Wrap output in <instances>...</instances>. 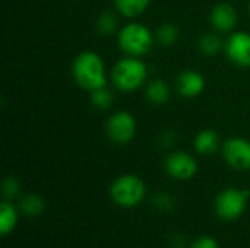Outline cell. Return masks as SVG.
<instances>
[{
	"label": "cell",
	"instance_id": "6da1fadb",
	"mask_svg": "<svg viewBox=\"0 0 250 248\" xmlns=\"http://www.w3.org/2000/svg\"><path fill=\"white\" fill-rule=\"evenodd\" d=\"M72 76L81 88L89 92L107 86L105 64L103 57L95 51L86 50L73 58Z\"/></svg>",
	"mask_w": 250,
	"mask_h": 248
},
{
	"label": "cell",
	"instance_id": "7a4b0ae2",
	"mask_svg": "<svg viewBox=\"0 0 250 248\" xmlns=\"http://www.w3.org/2000/svg\"><path fill=\"white\" fill-rule=\"evenodd\" d=\"M108 194L117 208L135 209L146 197V184L139 175L123 174L113 180Z\"/></svg>",
	"mask_w": 250,
	"mask_h": 248
},
{
	"label": "cell",
	"instance_id": "3957f363",
	"mask_svg": "<svg viewBox=\"0 0 250 248\" xmlns=\"http://www.w3.org/2000/svg\"><path fill=\"white\" fill-rule=\"evenodd\" d=\"M148 79V67L139 57L126 56L111 69V80L122 92H135Z\"/></svg>",
	"mask_w": 250,
	"mask_h": 248
},
{
	"label": "cell",
	"instance_id": "277c9868",
	"mask_svg": "<svg viewBox=\"0 0 250 248\" xmlns=\"http://www.w3.org/2000/svg\"><path fill=\"white\" fill-rule=\"evenodd\" d=\"M117 42L120 50L130 57H144L155 42V35L141 22H129L119 29Z\"/></svg>",
	"mask_w": 250,
	"mask_h": 248
},
{
	"label": "cell",
	"instance_id": "5b68a950",
	"mask_svg": "<svg viewBox=\"0 0 250 248\" xmlns=\"http://www.w3.org/2000/svg\"><path fill=\"white\" fill-rule=\"evenodd\" d=\"M249 190L239 187H227L221 190L214 200L215 216L223 222H234L240 219L249 206Z\"/></svg>",
	"mask_w": 250,
	"mask_h": 248
},
{
	"label": "cell",
	"instance_id": "8992f818",
	"mask_svg": "<svg viewBox=\"0 0 250 248\" xmlns=\"http://www.w3.org/2000/svg\"><path fill=\"white\" fill-rule=\"evenodd\" d=\"M136 133V120L127 111H117L111 114L105 123V134L116 145H127L133 140Z\"/></svg>",
	"mask_w": 250,
	"mask_h": 248
},
{
	"label": "cell",
	"instance_id": "52a82bcc",
	"mask_svg": "<svg viewBox=\"0 0 250 248\" xmlns=\"http://www.w3.org/2000/svg\"><path fill=\"white\" fill-rule=\"evenodd\" d=\"M166 172L177 181H189L198 172V162L195 156L185 151H174L167 155L164 161Z\"/></svg>",
	"mask_w": 250,
	"mask_h": 248
},
{
	"label": "cell",
	"instance_id": "ba28073f",
	"mask_svg": "<svg viewBox=\"0 0 250 248\" xmlns=\"http://www.w3.org/2000/svg\"><path fill=\"white\" fill-rule=\"evenodd\" d=\"M223 158L226 164L236 171L250 170V140L245 137H230L223 146Z\"/></svg>",
	"mask_w": 250,
	"mask_h": 248
},
{
	"label": "cell",
	"instance_id": "9c48e42d",
	"mask_svg": "<svg viewBox=\"0 0 250 248\" xmlns=\"http://www.w3.org/2000/svg\"><path fill=\"white\" fill-rule=\"evenodd\" d=\"M227 58L237 67H250V34L234 31L224 44Z\"/></svg>",
	"mask_w": 250,
	"mask_h": 248
},
{
	"label": "cell",
	"instance_id": "30bf717a",
	"mask_svg": "<svg viewBox=\"0 0 250 248\" xmlns=\"http://www.w3.org/2000/svg\"><path fill=\"white\" fill-rule=\"evenodd\" d=\"M176 89L180 96L193 99L205 89V77L198 70H183L176 79Z\"/></svg>",
	"mask_w": 250,
	"mask_h": 248
},
{
	"label": "cell",
	"instance_id": "8fae6325",
	"mask_svg": "<svg viewBox=\"0 0 250 248\" xmlns=\"http://www.w3.org/2000/svg\"><path fill=\"white\" fill-rule=\"evenodd\" d=\"M209 22L220 34L233 32L237 23V12L230 3H218L211 10Z\"/></svg>",
	"mask_w": 250,
	"mask_h": 248
},
{
	"label": "cell",
	"instance_id": "7c38bea8",
	"mask_svg": "<svg viewBox=\"0 0 250 248\" xmlns=\"http://www.w3.org/2000/svg\"><path fill=\"white\" fill-rule=\"evenodd\" d=\"M193 148H195L196 153H199L202 156H208V155L215 153L221 148V139L217 132H214L211 129H205L195 136Z\"/></svg>",
	"mask_w": 250,
	"mask_h": 248
},
{
	"label": "cell",
	"instance_id": "4fadbf2b",
	"mask_svg": "<svg viewBox=\"0 0 250 248\" xmlns=\"http://www.w3.org/2000/svg\"><path fill=\"white\" fill-rule=\"evenodd\" d=\"M19 208L12 203V200L3 199L0 203V235H10L19 222Z\"/></svg>",
	"mask_w": 250,
	"mask_h": 248
},
{
	"label": "cell",
	"instance_id": "5bb4252c",
	"mask_svg": "<svg viewBox=\"0 0 250 248\" xmlns=\"http://www.w3.org/2000/svg\"><path fill=\"white\" fill-rule=\"evenodd\" d=\"M171 91L166 80L163 79H152L146 83L145 88V98L149 104L163 105L170 99Z\"/></svg>",
	"mask_w": 250,
	"mask_h": 248
},
{
	"label": "cell",
	"instance_id": "9a60e30c",
	"mask_svg": "<svg viewBox=\"0 0 250 248\" xmlns=\"http://www.w3.org/2000/svg\"><path fill=\"white\" fill-rule=\"evenodd\" d=\"M19 210L28 218L40 216L45 210V200L35 193H28L19 199Z\"/></svg>",
	"mask_w": 250,
	"mask_h": 248
},
{
	"label": "cell",
	"instance_id": "2e32d148",
	"mask_svg": "<svg viewBox=\"0 0 250 248\" xmlns=\"http://www.w3.org/2000/svg\"><path fill=\"white\" fill-rule=\"evenodd\" d=\"M149 3L151 0H114V7L122 16L135 19L148 9Z\"/></svg>",
	"mask_w": 250,
	"mask_h": 248
},
{
	"label": "cell",
	"instance_id": "e0dca14e",
	"mask_svg": "<svg viewBox=\"0 0 250 248\" xmlns=\"http://www.w3.org/2000/svg\"><path fill=\"white\" fill-rule=\"evenodd\" d=\"M117 12L113 10H105L97 18V31L103 37H110L114 35L119 31V18L116 15Z\"/></svg>",
	"mask_w": 250,
	"mask_h": 248
},
{
	"label": "cell",
	"instance_id": "ac0fdd59",
	"mask_svg": "<svg viewBox=\"0 0 250 248\" xmlns=\"http://www.w3.org/2000/svg\"><path fill=\"white\" fill-rule=\"evenodd\" d=\"M224 44L226 42L215 32L204 34L198 41V47L205 56H217L218 53H221V50H224Z\"/></svg>",
	"mask_w": 250,
	"mask_h": 248
},
{
	"label": "cell",
	"instance_id": "d6986e66",
	"mask_svg": "<svg viewBox=\"0 0 250 248\" xmlns=\"http://www.w3.org/2000/svg\"><path fill=\"white\" fill-rule=\"evenodd\" d=\"M155 41L163 45V47H171L177 42L179 39V28L174 23L166 22L161 23L158 26V29L155 31Z\"/></svg>",
	"mask_w": 250,
	"mask_h": 248
},
{
	"label": "cell",
	"instance_id": "ffe728a7",
	"mask_svg": "<svg viewBox=\"0 0 250 248\" xmlns=\"http://www.w3.org/2000/svg\"><path fill=\"white\" fill-rule=\"evenodd\" d=\"M89 101L94 108H97L100 111H105V110L111 108V105L114 102V94L107 86H103L100 89L89 92Z\"/></svg>",
	"mask_w": 250,
	"mask_h": 248
},
{
	"label": "cell",
	"instance_id": "44dd1931",
	"mask_svg": "<svg viewBox=\"0 0 250 248\" xmlns=\"http://www.w3.org/2000/svg\"><path fill=\"white\" fill-rule=\"evenodd\" d=\"M151 205L158 212H170L176 208V200L171 194L158 191L151 197Z\"/></svg>",
	"mask_w": 250,
	"mask_h": 248
},
{
	"label": "cell",
	"instance_id": "7402d4cb",
	"mask_svg": "<svg viewBox=\"0 0 250 248\" xmlns=\"http://www.w3.org/2000/svg\"><path fill=\"white\" fill-rule=\"evenodd\" d=\"M1 193H3V199L6 200H13L19 197V193H21L19 181L15 177H6L1 183Z\"/></svg>",
	"mask_w": 250,
	"mask_h": 248
},
{
	"label": "cell",
	"instance_id": "603a6c76",
	"mask_svg": "<svg viewBox=\"0 0 250 248\" xmlns=\"http://www.w3.org/2000/svg\"><path fill=\"white\" fill-rule=\"evenodd\" d=\"M189 248H220V244L217 238L211 235H201L190 243Z\"/></svg>",
	"mask_w": 250,
	"mask_h": 248
},
{
	"label": "cell",
	"instance_id": "cb8c5ba5",
	"mask_svg": "<svg viewBox=\"0 0 250 248\" xmlns=\"http://www.w3.org/2000/svg\"><path fill=\"white\" fill-rule=\"evenodd\" d=\"M176 139H177V134L174 133V130H171V129L164 130L163 134L160 136V145L164 148H171L174 145Z\"/></svg>",
	"mask_w": 250,
	"mask_h": 248
}]
</instances>
